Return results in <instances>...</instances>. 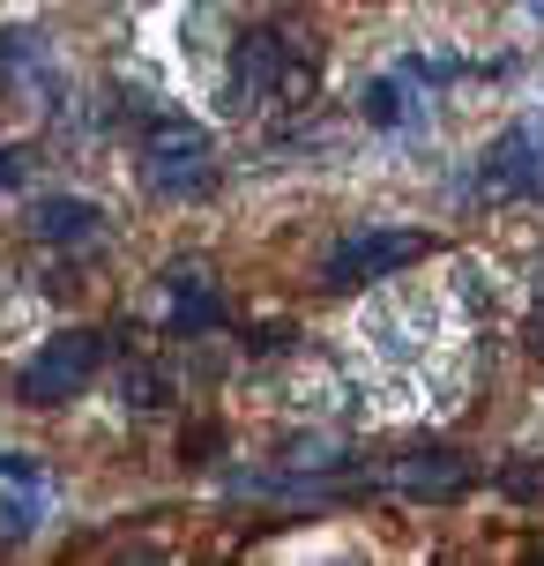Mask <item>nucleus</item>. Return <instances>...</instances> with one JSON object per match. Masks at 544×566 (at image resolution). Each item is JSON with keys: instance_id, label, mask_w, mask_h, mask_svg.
<instances>
[{"instance_id": "7", "label": "nucleus", "mask_w": 544, "mask_h": 566, "mask_svg": "<svg viewBox=\"0 0 544 566\" xmlns=\"http://www.w3.org/2000/svg\"><path fill=\"white\" fill-rule=\"evenodd\" d=\"M30 231H38L45 247H90V239L105 231V209L83 201V195H45L38 217H30Z\"/></svg>"}, {"instance_id": "2", "label": "nucleus", "mask_w": 544, "mask_h": 566, "mask_svg": "<svg viewBox=\"0 0 544 566\" xmlns=\"http://www.w3.org/2000/svg\"><path fill=\"white\" fill-rule=\"evenodd\" d=\"M97 366H105V336L67 328V336H53L23 373H15V396H23L30 410H60V402H75L90 380H97Z\"/></svg>"}, {"instance_id": "6", "label": "nucleus", "mask_w": 544, "mask_h": 566, "mask_svg": "<svg viewBox=\"0 0 544 566\" xmlns=\"http://www.w3.org/2000/svg\"><path fill=\"white\" fill-rule=\"evenodd\" d=\"M470 478H478V470H470L462 454H410V462H388L373 484H380V492H402V500H462Z\"/></svg>"}, {"instance_id": "10", "label": "nucleus", "mask_w": 544, "mask_h": 566, "mask_svg": "<svg viewBox=\"0 0 544 566\" xmlns=\"http://www.w3.org/2000/svg\"><path fill=\"white\" fill-rule=\"evenodd\" d=\"M127 402L135 410H157V402H172V380L157 366H127Z\"/></svg>"}, {"instance_id": "4", "label": "nucleus", "mask_w": 544, "mask_h": 566, "mask_svg": "<svg viewBox=\"0 0 544 566\" xmlns=\"http://www.w3.org/2000/svg\"><path fill=\"white\" fill-rule=\"evenodd\" d=\"M410 261H426V239H418V231L366 224L328 254V283H336V291H358V283H380V276H396V269H410Z\"/></svg>"}, {"instance_id": "11", "label": "nucleus", "mask_w": 544, "mask_h": 566, "mask_svg": "<svg viewBox=\"0 0 544 566\" xmlns=\"http://www.w3.org/2000/svg\"><path fill=\"white\" fill-rule=\"evenodd\" d=\"M30 171V149H0V187H23Z\"/></svg>"}, {"instance_id": "1", "label": "nucleus", "mask_w": 544, "mask_h": 566, "mask_svg": "<svg viewBox=\"0 0 544 566\" xmlns=\"http://www.w3.org/2000/svg\"><path fill=\"white\" fill-rule=\"evenodd\" d=\"M306 97H314V45H299L291 30H247L231 53V113L306 105Z\"/></svg>"}, {"instance_id": "12", "label": "nucleus", "mask_w": 544, "mask_h": 566, "mask_svg": "<svg viewBox=\"0 0 544 566\" xmlns=\"http://www.w3.org/2000/svg\"><path fill=\"white\" fill-rule=\"evenodd\" d=\"M530 8H537V15H544V0H530Z\"/></svg>"}, {"instance_id": "3", "label": "nucleus", "mask_w": 544, "mask_h": 566, "mask_svg": "<svg viewBox=\"0 0 544 566\" xmlns=\"http://www.w3.org/2000/svg\"><path fill=\"white\" fill-rule=\"evenodd\" d=\"M217 179V157H209V135H201L195 119H157L149 127V187L157 195H201Z\"/></svg>"}, {"instance_id": "5", "label": "nucleus", "mask_w": 544, "mask_h": 566, "mask_svg": "<svg viewBox=\"0 0 544 566\" xmlns=\"http://www.w3.org/2000/svg\"><path fill=\"white\" fill-rule=\"evenodd\" d=\"M485 195H544V127H508L478 171Z\"/></svg>"}, {"instance_id": "8", "label": "nucleus", "mask_w": 544, "mask_h": 566, "mask_svg": "<svg viewBox=\"0 0 544 566\" xmlns=\"http://www.w3.org/2000/svg\"><path fill=\"white\" fill-rule=\"evenodd\" d=\"M165 291H172V336H201V328H217V321H224V298L209 291V276H201V269L165 276Z\"/></svg>"}, {"instance_id": "9", "label": "nucleus", "mask_w": 544, "mask_h": 566, "mask_svg": "<svg viewBox=\"0 0 544 566\" xmlns=\"http://www.w3.org/2000/svg\"><path fill=\"white\" fill-rule=\"evenodd\" d=\"M366 119L373 127H418V75L410 67H396V75H380V83L366 90Z\"/></svg>"}]
</instances>
